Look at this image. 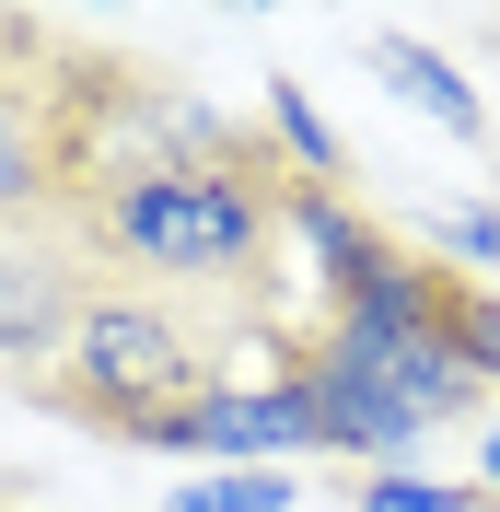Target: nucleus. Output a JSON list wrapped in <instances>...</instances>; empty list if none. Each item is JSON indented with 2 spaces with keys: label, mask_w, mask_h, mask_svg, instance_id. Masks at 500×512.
Returning <instances> with one entry per match:
<instances>
[{
  "label": "nucleus",
  "mask_w": 500,
  "mask_h": 512,
  "mask_svg": "<svg viewBox=\"0 0 500 512\" xmlns=\"http://www.w3.org/2000/svg\"><path fill=\"white\" fill-rule=\"evenodd\" d=\"M59 222L82 233V256H105L128 280L210 291V280H245L256 256L280 245V198L256 187L245 163H163V175H128V187L70 198Z\"/></svg>",
  "instance_id": "obj_1"
},
{
  "label": "nucleus",
  "mask_w": 500,
  "mask_h": 512,
  "mask_svg": "<svg viewBox=\"0 0 500 512\" xmlns=\"http://www.w3.org/2000/svg\"><path fill=\"white\" fill-rule=\"evenodd\" d=\"M35 384H47V408H70V419H94V431L128 443L140 419L210 396V350H198V326L175 303H152V291H94L82 326H70V350H59V373H35Z\"/></svg>",
  "instance_id": "obj_2"
},
{
  "label": "nucleus",
  "mask_w": 500,
  "mask_h": 512,
  "mask_svg": "<svg viewBox=\"0 0 500 512\" xmlns=\"http://www.w3.org/2000/svg\"><path fill=\"white\" fill-rule=\"evenodd\" d=\"M140 454H233V466H268V454H314V396L303 373H268V384H210V396H187V408H163L128 431Z\"/></svg>",
  "instance_id": "obj_3"
},
{
  "label": "nucleus",
  "mask_w": 500,
  "mask_h": 512,
  "mask_svg": "<svg viewBox=\"0 0 500 512\" xmlns=\"http://www.w3.org/2000/svg\"><path fill=\"white\" fill-rule=\"evenodd\" d=\"M82 233L70 222H0V373L59 361L82 326Z\"/></svg>",
  "instance_id": "obj_4"
},
{
  "label": "nucleus",
  "mask_w": 500,
  "mask_h": 512,
  "mask_svg": "<svg viewBox=\"0 0 500 512\" xmlns=\"http://www.w3.org/2000/svg\"><path fill=\"white\" fill-rule=\"evenodd\" d=\"M291 373H303V396H314V454H349L361 478H407V454L431 443V419L407 408L373 361H349V350H326V338H314Z\"/></svg>",
  "instance_id": "obj_5"
},
{
  "label": "nucleus",
  "mask_w": 500,
  "mask_h": 512,
  "mask_svg": "<svg viewBox=\"0 0 500 512\" xmlns=\"http://www.w3.org/2000/svg\"><path fill=\"white\" fill-rule=\"evenodd\" d=\"M70 198V70H0V222H59Z\"/></svg>",
  "instance_id": "obj_6"
},
{
  "label": "nucleus",
  "mask_w": 500,
  "mask_h": 512,
  "mask_svg": "<svg viewBox=\"0 0 500 512\" xmlns=\"http://www.w3.org/2000/svg\"><path fill=\"white\" fill-rule=\"evenodd\" d=\"M442 326H454V280L419 268L407 245H384L349 291H326V338H338V350H373V361L419 350V338H442Z\"/></svg>",
  "instance_id": "obj_7"
},
{
  "label": "nucleus",
  "mask_w": 500,
  "mask_h": 512,
  "mask_svg": "<svg viewBox=\"0 0 500 512\" xmlns=\"http://www.w3.org/2000/svg\"><path fill=\"white\" fill-rule=\"evenodd\" d=\"M280 245H303L326 291H349V280H361V268L384 256V233L361 222V210H349L338 187H303V175H291V187H280Z\"/></svg>",
  "instance_id": "obj_8"
},
{
  "label": "nucleus",
  "mask_w": 500,
  "mask_h": 512,
  "mask_svg": "<svg viewBox=\"0 0 500 512\" xmlns=\"http://www.w3.org/2000/svg\"><path fill=\"white\" fill-rule=\"evenodd\" d=\"M373 70H384V94H396V105H419V117L454 128V140H477V128H489L477 82L442 59V47H419V35H373Z\"/></svg>",
  "instance_id": "obj_9"
},
{
  "label": "nucleus",
  "mask_w": 500,
  "mask_h": 512,
  "mask_svg": "<svg viewBox=\"0 0 500 512\" xmlns=\"http://www.w3.org/2000/svg\"><path fill=\"white\" fill-rule=\"evenodd\" d=\"M163 512H291V466H210V478H175Z\"/></svg>",
  "instance_id": "obj_10"
},
{
  "label": "nucleus",
  "mask_w": 500,
  "mask_h": 512,
  "mask_svg": "<svg viewBox=\"0 0 500 512\" xmlns=\"http://www.w3.org/2000/svg\"><path fill=\"white\" fill-rule=\"evenodd\" d=\"M268 140L303 163V187H338V163H349V152H338V128L314 117V94H303V82H268Z\"/></svg>",
  "instance_id": "obj_11"
},
{
  "label": "nucleus",
  "mask_w": 500,
  "mask_h": 512,
  "mask_svg": "<svg viewBox=\"0 0 500 512\" xmlns=\"http://www.w3.org/2000/svg\"><path fill=\"white\" fill-rule=\"evenodd\" d=\"M361 512H489L477 501V478H361Z\"/></svg>",
  "instance_id": "obj_12"
},
{
  "label": "nucleus",
  "mask_w": 500,
  "mask_h": 512,
  "mask_svg": "<svg viewBox=\"0 0 500 512\" xmlns=\"http://www.w3.org/2000/svg\"><path fill=\"white\" fill-rule=\"evenodd\" d=\"M454 350L477 384H500V291H454Z\"/></svg>",
  "instance_id": "obj_13"
},
{
  "label": "nucleus",
  "mask_w": 500,
  "mask_h": 512,
  "mask_svg": "<svg viewBox=\"0 0 500 512\" xmlns=\"http://www.w3.org/2000/svg\"><path fill=\"white\" fill-rule=\"evenodd\" d=\"M442 245L466 256V268H500V210H489V198H466V210H442Z\"/></svg>",
  "instance_id": "obj_14"
},
{
  "label": "nucleus",
  "mask_w": 500,
  "mask_h": 512,
  "mask_svg": "<svg viewBox=\"0 0 500 512\" xmlns=\"http://www.w3.org/2000/svg\"><path fill=\"white\" fill-rule=\"evenodd\" d=\"M477 501L500 512V419H489V443H477Z\"/></svg>",
  "instance_id": "obj_15"
}]
</instances>
